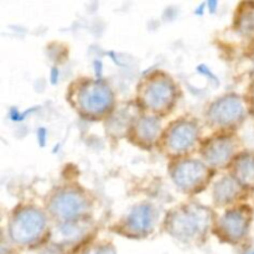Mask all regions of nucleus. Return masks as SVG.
<instances>
[{
  "label": "nucleus",
  "mask_w": 254,
  "mask_h": 254,
  "mask_svg": "<svg viewBox=\"0 0 254 254\" xmlns=\"http://www.w3.org/2000/svg\"><path fill=\"white\" fill-rule=\"evenodd\" d=\"M215 213L207 206L188 202L173 208L164 220L168 235L183 243H196L205 240L213 230Z\"/></svg>",
  "instance_id": "f257e3e1"
},
{
  "label": "nucleus",
  "mask_w": 254,
  "mask_h": 254,
  "mask_svg": "<svg viewBox=\"0 0 254 254\" xmlns=\"http://www.w3.org/2000/svg\"><path fill=\"white\" fill-rule=\"evenodd\" d=\"M69 89L72 107L81 117L91 121L108 119L116 109V98L108 83L102 79L82 78Z\"/></svg>",
  "instance_id": "f03ea898"
},
{
  "label": "nucleus",
  "mask_w": 254,
  "mask_h": 254,
  "mask_svg": "<svg viewBox=\"0 0 254 254\" xmlns=\"http://www.w3.org/2000/svg\"><path fill=\"white\" fill-rule=\"evenodd\" d=\"M178 86L163 71L151 72L138 86L136 103L141 111L153 116H166L178 102Z\"/></svg>",
  "instance_id": "7ed1b4c3"
},
{
  "label": "nucleus",
  "mask_w": 254,
  "mask_h": 254,
  "mask_svg": "<svg viewBox=\"0 0 254 254\" xmlns=\"http://www.w3.org/2000/svg\"><path fill=\"white\" fill-rule=\"evenodd\" d=\"M7 232L15 245L34 246L49 232V218L44 211L35 206H22L12 212Z\"/></svg>",
  "instance_id": "20e7f679"
},
{
  "label": "nucleus",
  "mask_w": 254,
  "mask_h": 254,
  "mask_svg": "<svg viewBox=\"0 0 254 254\" xmlns=\"http://www.w3.org/2000/svg\"><path fill=\"white\" fill-rule=\"evenodd\" d=\"M49 215L59 225L81 222L89 213L91 201L78 188H61L55 190L46 201Z\"/></svg>",
  "instance_id": "39448f33"
},
{
  "label": "nucleus",
  "mask_w": 254,
  "mask_h": 254,
  "mask_svg": "<svg viewBox=\"0 0 254 254\" xmlns=\"http://www.w3.org/2000/svg\"><path fill=\"white\" fill-rule=\"evenodd\" d=\"M247 112V102L238 94L230 93L210 103L205 118L208 126L220 130V133H232L245 122Z\"/></svg>",
  "instance_id": "423d86ee"
},
{
  "label": "nucleus",
  "mask_w": 254,
  "mask_h": 254,
  "mask_svg": "<svg viewBox=\"0 0 254 254\" xmlns=\"http://www.w3.org/2000/svg\"><path fill=\"white\" fill-rule=\"evenodd\" d=\"M201 127L197 121L191 118H180L169 124L163 131L160 145L164 153L175 159L185 158L196 148L200 141Z\"/></svg>",
  "instance_id": "0eeeda50"
},
{
  "label": "nucleus",
  "mask_w": 254,
  "mask_h": 254,
  "mask_svg": "<svg viewBox=\"0 0 254 254\" xmlns=\"http://www.w3.org/2000/svg\"><path fill=\"white\" fill-rule=\"evenodd\" d=\"M169 173L179 190L192 195L207 188L215 170L206 165L202 159L181 158L170 164Z\"/></svg>",
  "instance_id": "6e6552de"
},
{
  "label": "nucleus",
  "mask_w": 254,
  "mask_h": 254,
  "mask_svg": "<svg viewBox=\"0 0 254 254\" xmlns=\"http://www.w3.org/2000/svg\"><path fill=\"white\" fill-rule=\"evenodd\" d=\"M158 218L155 206L149 202L136 203L113 226V231L129 238H145L155 231Z\"/></svg>",
  "instance_id": "1a4fd4ad"
},
{
  "label": "nucleus",
  "mask_w": 254,
  "mask_h": 254,
  "mask_svg": "<svg viewBox=\"0 0 254 254\" xmlns=\"http://www.w3.org/2000/svg\"><path fill=\"white\" fill-rule=\"evenodd\" d=\"M252 218L253 213L250 206H232L216 218L212 232L225 242L238 243L247 237Z\"/></svg>",
  "instance_id": "9d476101"
},
{
  "label": "nucleus",
  "mask_w": 254,
  "mask_h": 254,
  "mask_svg": "<svg viewBox=\"0 0 254 254\" xmlns=\"http://www.w3.org/2000/svg\"><path fill=\"white\" fill-rule=\"evenodd\" d=\"M201 158L212 170L232 165L238 156V139L233 133H220L211 136L201 145Z\"/></svg>",
  "instance_id": "9b49d317"
},
{
  "label": "nucleus",
  "mask_w": 254,
  "mask_h": 254,
  "mask_svg": "<svg viewBox=\"0 0 254 254\" xmlns=\"http://www.w3.org/2000/svg\"><path fill=\"white\" fill-rule=\"evenodd\" d=\"M163 130H161L160 117L149 113H140L134 122L128 138L135 145L143 149H149L160 141Z\"/></svg>",
  "instance_id": "f8f14e48"
},
{
  "label": "nucleus",
  "mask_w": 254,
  "mask_h": 254,
  "mask_svg": "<svg viewBox=\"0 0 254 254\" xmlns=\"http://www.w3.org/2000/svg\"><path fill=\"white\" fill-rule=\"evenodd\" d=\"M245 190V186L241 185L240 181L232 174H228L215 183L212 189V200L218 207L230 208L240 200Z\"/></svg>",
  "instance_id": "ddd939ff"
},
{
  "label": "nucleus",
  "mask_w": 254,
  "mask_h": 254,
  "mask_svg": "<svg viewBox=\"0 0 254 254\" xmlns=\"http://www.w3.org/2000/svg\"><path fill=\"white\" fill-rule=\"evenodd\" d=\"M140 107L133 106V104H126L121 108H116L113 113L107 119V130L109 131V135L121 138V136H128L134 122L138 118L140 112Z\"/></svg>",
  "instance_id": "4468645a"
},
{
  "label": "nucleus",
  "mask_w": 254,
  "mask_h": 254,
  "mask_svg": "<svg viewBox=\"0 0 254 254\" xmlns=\"http://www.w3.org/2000/svg\"><path fill=\"white\" fill-rule=\"evenodd\" d=\"M232 175L246 189L254 186V150L238 154L232 163Z\"/></svg>",
  "instance_id": "2eb2a0df"
},
{
  "label": "nucleus",
  "mask_w": 254,
  "mask_h": 254,
  "mask_svg": "<svg viewBox=\"0 0 254 254\" xmlns=\"http://www.w3.org/2000/svg\"><path fill=\"white\" fill-rule=\"evenodd\" d=\"M235 30L245 37H254V2H242L233 20Z\"/></svg>",
  "instance_id": "dca6fc26"
},
{
  "label": "nucleus",
  "mask_w": 254,
  "mask_h": 254,
  "mask_svg": "<svg viewBox=\"0 0 254 254\" xmlns=\"http://www.w3.org/2000/svg\"><path fill=\"white\" fill-rule=\"evenodd\" d=\"M81 254H117L116 248L108 242L93 243L89 247L84 248Z\"/></svg>",
  "instance_id": "f3484780"
},
{
  "label": "nucleus",
  "mask_w": 254,
  "mask_h": 254,
  "mask_svg": "<svg viewBox=\"0 0 254 254\" xmlns=\"http://www.w3.org/2000/svg\"><path fill=\"white\" fill-rule=\"evenodd\" d=\"M247 106L248 108H250L254 113V83L251 86L250 96H248V99H247Z\"/></svg>",
  "instance_id": "a211bd4d"
},
{
  "label": "nucleus",
  "mask_w": 254,
  "mask_h": 254,
  "mask_svg": "<svg viewBox=\"0 0 254 254\" xmlns=\"http://www.w3.org/2000/svg\"><path fill=\"white\" fill-rule=\"evenodd\" d=\"M246 254H254V248H253V250L248 251V252H247V253H246Z\"/></svg>",
  "instance_id": "6ab92c4d"
}]
</instances>
